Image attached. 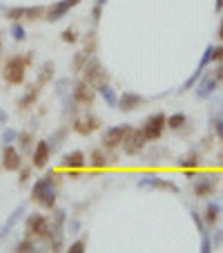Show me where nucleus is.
I'll use <instances>...</instances> for the list:
<instances>
[{"instance_id":"obj_1","label":"nucleus","mask_w":223,"mask_h":253,"mask_svg":"<svg viewBox=\"0 0 223 253\" xmlns=\"http://www.w3.org/2000/svg\"><path fill=\"white\" fill-rule=\"evenodd\" d=\"M61 170L47 168L43 177L36 179V184L32 186V200L40 206L43 211H54L58 202V184H61Z\"/></svg>"},{"instance_id":"obj_2","label":"nucleus","mask_w":223,"mask_h":253,"mask_svg":"<svg viewBox=\"0 0 223 253\" xmlns=\"http://www.w3.org/2000/svg\"><path fill=\"white\" fill-rule=\"evenodd\" d=\"M27 61H25V56H20V54H14V56H9L5 61V65H2V70H0V77H2V81L7 83V85L11 87H18L25 83V79H27Z\"/></svg>"},{"instance_id":"obj_3","label":"nucleus","mask_w":223,"mask_h":253,"mask_svg":"<svg viewBox=\"0 0 223 253\" xmlns=\"http://www.w3.org/2000/svg\"><path fill=\"white\" fill-rule=\"evenodd\" d=\"M47 7L43 5H16V7H5V18L9 23H36V20L45 18Z\"/></svg>"},{"instance_id":"obj_4","label":"nucleus","mask_w":223,"mask_h":253,"mask_svg":"<svg viewBox=\"0 0 223 253\" xmlns=\"http://www.w3.org/2000/svg\"><path fill=\"white\" fill-rule=\"evenodd\" d=\"M81 74H83V79L94 87L103 85V83H109V72L103 67V63H100V58L96 56V54H92V56L87 58V63H85Z\"/></svg>"},{"instance_id":"obj_5","label":"nucleus","mask_w":223,"mask_h":253,"mask_svg":"<svg viewBox=\"0 0 223 253\" xmlns=\"http://www.w3.org/2000/svg\"><path fill=\"white\" fill-rule=\"evenodd\" d=\"M192 193H194L196 200H203V197L214 195L219 186V175L214 170H205V172H196V177L192 179Z\"/></svg>"},{"instance_id":"obj_6","label":"nucleus","mask_w":223,"mask_h":253,"mask_svg":"<svg viewBox=\"0 0 223 253\" xmlns=\"http://www.w3.org/2000/svg\"><path fill=\"white\" fill-rule=\"evenodd\" d=\"M25 235L49 242V217L43 213H29L25 220Z\"/></svg>"},{"instance_id":"obj_7","label":"nucleus","mask_w":223,"mask_h":253,"mask_svg":"<svg viewBox=\"0 0 223 253\" xmlns=\"http://www.w3.org/2000/svg\"><path fill=\"white\" fill-rule=\"evenodd\" d=\"M141 130L147 141H159V139L163 137V132L167 130V115L165 112H154V115H150L143 121Z\"/></svg>"},{"instance_id":"obj_8","label":"nucleus","mask_w":223,"mask_h":253,"mask_svg":"<svg viewBox=\"0 0 223 253\" xmlns=\"http://www.w3.org/2000/svg\"><path fill=\"white\" fill-rule=\"evenodd\" d=\"M119 164V157L114 155L112 148H105V146H98V148H92L90 159H87V166L94 168V170H107V168L116 166Z\"/></svg>"},{"instance_id":"obj_9","label":"nucleus","mask_w":223,"mask_h":253,"mask_svg":"<svg viewBox=\"0 0 223 253\" xmlns=\"http://www.w3.org/2000/svg\"><path fill=\"white\" fill-rule=\"evenodd\" d=\"M96 96H98L96 87L90 85L85 79H76V81L71 83V99L76 101L78 105H83V108H92Z\"/></svg>"},{"instance_id":"obj_10","label":"nucleus","mask_w":223,"mask_h":253,"mask_svg":"<svg viewBox=\"0 0 223 253\" xmlns=\"http://www.w3.org/2000/svg\"><path fill=\"white\" fill-rule=\"evenodd\" d=\"M138 188H152V191H167V193H181V188L170 179H163L159 172H143L136 182Z\"/></svg>"},{"instance_id":"obj_11","label":"nucleus","mask_w":223,"mask_h":253,"mask_svg":"<svg viewBox=\"0 0 223 253\" xmlns=\"http://www.w3.org/2000/svg\"><path fill=\"white\" fill-rule=\"evenodd\" d=\"M145 146H147V139L143 134L141 128H132L127 134H125L123 143H121V148L127 157H138V155L145 153Z\"/></svg>"},{"instance_id":"obj_12","label":"nucleus","mask_w":223,"mask_h":253,"mask_svg":"<svg viewBox=\"0 0 223 253\" xmlns=\"http://www.w3.org/2000/svg\"><path fill=\"white\" fill-rule=\"evenodd\" d=\"M100 126H103V121H100L96 115L87 112V115H83V117H74V119H71V126H69V128L74 130L76 134H81V137H90L92 132L100 130Z\"/></svg>"},{"instance_id":"obj_13","label":"nucleus","mask_w":223,"mask_h":253,"mask_svg":"<svg viewBox=\"0 0 223 253\" xmlns=\"http://www.w3.org/2000/svg\"><path fill=\"white\" fill-rule=\"evenodd\" d=\"M129 130H132V126H129V124L112 126V128H107V130L103 132V137H100V143H103L105 148H112V150L121 148V143H123L125 134H127Z\"/></svg>"},{"instance_id":"obj_14","label":"nucleus","mask_w":223,"mask_h":253,"mask_svg":"<svg viewBox=\"0 0 223 253\" xmlns=\"http://www.w3.org/2000/svg\"><path fill=\"white\" fill-rule=\"evenodd\" d=\"M81 2L83 0H58V2H54V5L47 7V11H45V20H47V23H58V20H63L74 7L81 5Z\"/></svg>"},{"instance_id":"obj_15","label":"nucleus","mask_w":223,"mask_h":253,"mask_svg":"<svg viewBox=\"0 0 223 253\" xmlns=\"http://www.w3.org/2000/svg\"><path fill=\"white\" fill-rule=\"evenodd\" d=\"M0 166L7 172H18V168L23 166V153L16 148L14 143L2 146V155H0Z\"/></svg>"},{"instance_id":"obj_16","label":"nucleus","mask_w":223,"mask_h":253,"mask_svg":"<svg viewBox=\"0 0 223 253\" xmlns=\"http://www.w3.org/2000/svg\"><path fill=\"white\" fill-rule=\"evenodd\" d=\"M219 85H221V83H219V79L214 77V70L208 72V74L203 72V77H201L199 83L194 85V87H196V90H194V92H196V99H199V101H208L210 96L217 92Z\"/></svg>"},{"instance_id":"obj_17","label":"nucleus","mask_w":223,"mask_h":253,"mask_svg":"<svg viewBox=\"0 0 223 253\" xmlns=\"http://www.w3.org/2000/svg\"><path fill=\"white\" fill-rule=\"evenodd\" d=\"M145 96L143 94H138V92H132V90H125L123 94H119V108L121 112H134V110H138L143 103H145Z\"/></svg>"},{"instance_id":"obj_18","label":"nucleus","mask_w":223,"mask_h":253,"mask_svg":"<svg viewBox=\"0 0 223 253\" xmlns=\"http://www.w3.org/2000/svg\"><path fill=\"white\" fill-rule=\"evenodd\" d=\"M49 159H52V148H49L47 139L36 141V148L32 150V166L33 168H47Z\"/></svg>"},{"instance_id":"obj_19","label":"nucleus","mask_w":223,"mask_h":253,"mask_svg":"<svg viewBox=\"0 0 223 253\" xmlns=\"http://www.w3.org/2000/svg\"><path fill=\"white\" fill-rule=\"evenodd\" d=\"M87 166V157L83 150H71L61 157V168L63 170H83Z\"/></svg>"},{"instance_id":"obj_20","label":"nucleus","mask_w":223,"mask_h":253,"mask_svg":"<svg viewBox=\"0 0 223 253\" xmlns=\"http://www.w3.org/2000/svg\"><path fill=\"white\" fill-rule=\"evenodd\" d=\"M38 96H40V85H38V83L29 85L27 90H25V94L18 96V101H16L18 110H29V108H33V105H36V101H38Z\"/></svg>"},{"instance_id":"obj_21","label":"nucleus","mask_w":223,"mask_h":253,"mask_svg":"<svg viewBox=\"0 0 223 253\" xmlns=\"http://www.w3.org/2000/svg\"><path fill=\"white\" fill-rule=\"evenodd\" d=\"M69 130H71L69 126H61V128H56L52 134H49L47 143H49V148H52V155L63 148V143H65L67 137H69Z\"/></svg>"},{"instance_id":"obj_22","label":"nucleus","mask_w":223,"mask_h":253,"mask_svg":"<svg viewBox=\"0 0 223 253\" xmlns=\"http://www.w3.org/2000/svg\"><path fill=\"white\" fill-rule=\"evenodd\" d=\"M174 164H176V168H181V170H188V168H199L201 166V153H199V150H188V153L181 155Z\"/></svg>"},{"instance_id":"obj_23","label":"nucleus","mask_w":223,"mask_h":253,"mask_svg":"<svg viewBox=\"0 0 223 253\" xmlns=\"http://www.w3.org/2000/svg\"><path fill=\"white\" fill-rule=\"evenodd\" d=\"M54 72H56V63H54V61H45L43 65H40V70L36 72V83H38L40 87L49 85V83L54 81Z\"/></svg>"},{"instance_id":"obj_24","label":"nucleus","mask_w":223,"mask_h":253,"mask_svg":"<svg viewBox=\"0 0 223 253\" xmlns=\"http://www.w3.org/2000/svg\"><path fill=\"white\" fill-rule=\"evenodd\" d=\"M25 213H27V202H20V204L16 206L14 211H11V215H9V217H7V222H5V224H2V229H5V233H7V235L11 233V229H14V226L18 224V220H20V217H23Z\"/></svg>"},{"instance_id":"obj_25","label":"nucleus","mask_w":223,"mask_h":253,"mask_svg":"<svg viewBox=\"0 0 223 253\" xmlns=\"http://www.w3.org/2000/svg\"><path fill=\"white\" fill-rule=\"evenodd\" d=\"M96 92H98V96L109 105V108H116V105H119V94H116V90L109 85V83L98 85V87H96Z\"/></svg>"},{"instance_id":"obj_26","label":"nucleus","mask_w":223,"mask_h":253,"mask_svg":"<svg viewBox=\"0 0 223 253\" xmlns=\"http://www.w3.org/2000/svg\"><path fill=\"white\" fill-rule=\"evenodd\" d=\"M219 217H221V204L219 202H208V206L203 211L205 226H214L219 222Z\"/></svg>"},{"instance_id":"obj_27","label":"nucleus","mask_w":223,"mask_h":253,"mask_svg":"<svg viewBox=\"0 0 223 253\" xmlns=\"http://www.w3.org/2000/svg\"><path fill=\"white\" fill-rule=\"evenodd\" d=\"M54 83V90H56V96L61 101H65V99H69L71 96V79L69 77H63V79H56V81H52Z\"/></svg>"},{"instance_id":"obj_28","label":"nucleus","mask_w":223,"mask_h":253,"mask_svg":"<svg viewBox=\"0 0 223 253\" xmlns=\"http://www.w3.org/2000/svg\"><path fill=\"white\" fill-rule=\"evenodd\" d=\"M33 132L32 130H20L18 132V139H16V143L20 146V153H32L33 150Z\"/></svg>"},{"instance_id":"obj_29","label":"nucleus","mask_w":223,"mask_h":253,"mask_svg":"<svg viewBox=\"0 0 223 253\" xmlns=\"http://www.w3.org/2000/svg\"><path fill=\"white\" fill-rule=\"evenodd\" d=\"M185 126H188V115H185V112H174V115L167 117V130L179 132V130H183Z\"/></svg>"},{"instance_id":"obj_30","label":"nucleus","mask_w":223,"mask_h":253,"mask_svg":"<svg viewBox=\"0 0 223 253\" xmlns=\"http://www.w3.org/2000/svg\"><path fill=\"white\" fill-rule=\"evenodd\" d=\"M87 58H90V54H87L85 49H81V52L74 54V58H71V63H69L71 74H81L83 67H85V63H87Z\"/></svg>"},{"instance_id":"obj_31","label":"nucleus","mask_w":223,"mask_h":253,"mask_svg":"<svg viewBox=\"0 0 223 253\" xmlns=\"http://www.w3.org/2000/svg\"><path fill=\"white\" fill-rule=\"evenodd\" d=\"M83 49H85L87 54H96V49H98V34H96V29H92V32L85 34V39H83Z\"/></svg>"},{"instance_id":"obj_32","label":"nucleus","mask_w":223,"mask_h":253,"mask_svg":"<svg viewBox=\"0 0 223 253\" xmlns=\"http://www.w3.org/2000/svg\"><path fill=\"white\" fill-rule=\"evenodd\" d=\"M16 251H23V253H29V251H38V244H36V238L32 235H25L20 242H16Z\"/></svg>"},{"instance_id":"obj_33","label":"nucleus","mask_w":223,"mask_h":253,"mask_svg":"<svg viewBox=\"0 0 223 253\" xmlns=\"http://www.w3.org/2000/svg\"><path fill=\"white\" fill-rule=\"evenodd\" d=\"M163 157H170V148H161V146H154L150 153H145V159L150 164H157V159H163Z\"/></svg>"},{"instance_id":"obj_34","label":"nucleus","mask_w":223,"mask_h":253,"mask_svg":"<svg viewBox=\"0 0 223 253\" xmlns=\"http://www.w3.org/2000/svg\"><path fill=\"white\" fill-rule=\"evenodd\" d=\"M9 34H11V39L18 41V43H23V41L27 39V29H25L23 23H11L9 25Z\"/></svg>"},{"instance_id":"obj_35","label":"nucleus","mask_w":223,"mask_h":253,"mask_svg":"<svg viewBox=\"0 0 223 253\" xmlns=\"http://www.w3.org/2000/svg\"><path fill=\"white\" fill-rule=\"evenodd\" d=\"M16 139H18V130L2 126V132H0V143H2V146H9V143H16Z\"/></svg>"},{"instance_id":"obj_36","label":"nucleus","mask_w":223,"mask_h":253,"mask_svg":"<svg viewBox=\"0 0 223 253\" xmlns=\"http://www.w3.org/2000/svg\"><path fill=\"white\" fill-rule=\"evenodd\" d=\"M61 39H63V43H67V45H76L78 41H81V36H78L76 27H67V29H63Z\"/></svg>"},{"instance_id":"obj_37","label":"nucleus","mask_w":223,"mask_h":253,"mask_svg":"<svg viewBox=\"0 0 223 253\" xmlns=\"http://www.w3.org/2000/svg\"><path fill=\"white\" fill-rule=\"evenodd\" d=\"M190 215H192V222L196 224V231H199L201 235L208 233V231H205V220H203V215H201L199 211H194V209H190Z\"/></svg>"},{"instance_id":"obj_38","label":"nucleus","mask_w":223,"mask_h":253,"mask_svg":"<svg viewBox=\"0 0 223 253\" xmlns=\"http://www.w3.org/2000/svg\"><path fill=\"white\" fill-rule=\"evenodd\" d=\"M85 249H87V240L81 238V240H74V242L67 247V251L69 253H85Z\"/></svg>"},{"instance_id":"obj_39","label":"nucleus","mask_w":223,"mask_h":253,"mask_svg":"<svg viewBox=\"0 0 223 253\" xmlns=\"http://www.w3.org/2000/svg\"><path fill=\"white\" fill-rule=\"evenodd\" d=\"M32 170L33 166H20L18 168V184H27L32 179Z\"/></svg>"},{"instance_id":"obj_40","label":"nucleus","mask_w":223,"mask_h":253,"mask_svg":"<svg viewBox=\"0 0 223 253\" xmlns=\"http://www.w3.org/2000/svg\"><path fill=\"white\" fill-rule=\"evenodd\" d=\"M201 253H210V251H214L212 249V238H210V233H203L201 235V249H199Z\"/></svg>"},{"instance_id":"obj_41","label":"nucleus","mask_w":223,"mask_h":253,"mask_svg":"<svg viewBox=\"0 0 223 253\" xmlns=\"http://www.w3.org/2000/svg\"><path fill=\"white\" fill-rule=\"evenodd\" d=\"M81 220H78V217H71V220L69 222H67V231H69V233L71 235H74V233H78V231H81Z\"/></svg>"},{"instance_id":"obj_42","label":"nucleus","mask_w":223,"mask_h":253,"mask_svg":"<svg viewBox=\"0 0 223 253\" xmlns=\"http://www.w3.org/2000/svg\"><path fill=\"white\" fill-rule=\"evenodd\" d=\"M212 126H214V134H217V137L223 141V117H217Z\"/></svg>"},{"instance_id":"obj_43","label":"nucleus","mask_w":223,"mask_h":253,"mask_svg":"<svg viewBox=\"0 0 223 253\" xmlns=\"http://www.w3.org/2000/svg\"><path fill=\"white\" fill-rule=\"evenodd\" d=\"M212 63H223V45L212 47Z\"/></svg>"},{"instance_id":"obj_44","label":"nucleus","mask_w":223,"mask_h":253,"mask_svg":"<svg viewBox=\"0 0 223 253\" xmlns=\"http://www.w3.org/2000/svg\"><path fill=\"white\" fill-rule=\"evenodd\" d=\"M221 242H223V231H217V235H212V249L221 247Z\"/></svg>"},{"instance_id":"obj_45","label":"nucleus","mask_w":223,"mask_h":253,"mask_svg":"<svg viewBox=\"0 0 223 253\" xmlns=\"http://www.w3.org/2000/svg\"><path fill=\"white\" fill-rule=\"evenodd\" d=\"M9 124V115H7V110L0 105V126H7Z\"/></svg>"},{"instance_id":"obj_46","label":"nucleus","mask_w":223,"mask_h":253,"mask_svg":"<svg viewBox=\"0 0 223 253\" xmlns=\"http://www.w3.org/2000/svg\"><path fill=\"white\" fill-rule=\"evenodd\" d=\"M33 54H36V52H27V56H25V61H27V65H32V63H33Z\"/></svg>"},{"instance_id":"obj_47","label":"nucleus","mask_w":223,"mask_h":253,"mask_svg":"<svg viewBox=\"0 0 223 253\" xmlns=\"http://www.w3.org/2000/svg\"><path fill=\"white\" fill-rule=\"evenodd\" d=\"M217 36L223 41V16H221V23H219V32H217Z\"/></svg>"},{"instance_id":"obj_48","label":"nucleus","mask_w":223,"mask_h":253,"mask_svg":"<svg viewBox=\"0 0 223 253\" xmlns=\"http://www.w3.org/2000/svg\"><path fill=\"white\" fill-rule=\"evenodd\" d=\"M214 9H217V11H223V0H217V2H214Z\"/></svg>"},{"instance_id":"obj_49","label":"nucleus","mask_w":223,"mask_h":253,"mask_svg":"<svg viewBox=\"0 0 223 253\" xmlns=\"http://www.w3.org/2000/svg\"><path fill=\"white\" fill-rule=\"evenodd\" d=\"M217 159H219V164H221V166H223V148H221V150H219V155H217Z\"/></svg>"},{"instance_id":"obj_50","label":"nucleus","mask_w":223,"mask_h":253,"mask_svg":"<svg viewBox=\"0 0 223 253\" xmlns=\"http://www.w3.org/2000/svg\"><path fill=\"white\" fill-rule=\"evenodd\" d=\"M94 5H98V7H105V5H107V0H96Z\"/></svg>"},{"instance_id":"obj_51","label":"nucleus","mask_w":223,"mask_h":253,"mask_svg":"<svg viewBox=\"0 0 223 253\" xmlns=\"http://www.w3.org/2000/svg\"><path fill=\"white\" fill-rule=\"evenodd\" d=\"M2 238H7V233H5V229L0 226V240H2Z\"/></svg>"},{"instance_id":"obj_52","label":"nucleus","mask_w":223,"mask_h":253,"mask_svg":"<svg viewBox=\"0 0 223 253\" xmlns=\"http://www.w3.org/2000/svg\"><path fill=\"white\" fill-rule=\"evenodd\" d=\"M0 49H2V41H0Z\"/></svg>"},{"instance_id":"obj_53","label":"nucleus","mask_w":223,"mask_h":253,"mask_svg":"<svg viewBox=\"0 0 223 253\" xmlns=\"http://www.w3.org/2000/svg\"><path fill=\"white\" fill-rule=\"evenodd\" d=\"M0 52H2V49H0Z\"/></svg>"}]
</instances>
